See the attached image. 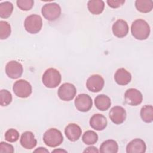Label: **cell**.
<instances>
[{
  "label": "cell",
  "mask_w": 153,
  "mask_h": 153,
  "mask_svg": "<svg viewBox=\"0 0 153 153\" xmlns=\"http://www.w3.org/2000/svg\"><path fill=\"white\" fill-rule=\"evenodd\" d=\"M150 26L143 19L135 20L131 26V32L133 36L138 40H145L150 35Z\"/></svg>",
  "instance_id": "obj_1"
},
{
  "label": "cell",
  "mask_w": 153,
  "mask_h": 153,
  "mask_svg": "<svg viewBox=\"0 0 153 153\" xmlns=\"http://www.w3.org/2000/svg\"><path fill=\"white\" fill-rule=\"evenodd\" d=\"M62 80L60 72L55 68L47 69L42 75V81L43 84L47 88H54L59 86Z\"/></svg>",
  "instance_id": "obj_2"
},
{
  "label": "cell",
  "mask_w": 153,
  "mask_h": 153,
  "mask_svg": "<svg viewBox=\"0 0 153 153\" xmlns=\"http://www.w3.org/2000/svg\"><path fill=\"white\" fill-rule=\"evenodd\" d=\"M43 141L47 146L55 148L62 143L63 136L60 130L55 128H51L44 133Z\"/></svg>",
  "instance_id": "obj_3"
},
{
  "label": "cell",
  "mask_w": 153,
  "mask_h": 153,
  "mask_svg": "<svg viewBox=\"0 0 153 153\" xmlns=\"http://www.w3.org/2000/svg\"><path fill=\"white\" fill-rule=\"evenodd\" d=\"M42 26L41 17L38 14H31L27 16L24 22L25 30L31 34L38 33Z\"/></svg>",
  "instance_id": "obj_4"
},
{
  "label": "cell",
  "mask_w": 153,
  "mask_h": 153,
  "mask_svg": "<svg viewBox=\"0 0 153 153\" xmlns=\"http://www.w3.org/2000/svg\"><path fill=\"white\" fill-rule=\"evenodd\" d=\"M61 8L60 5L55 2L45 4L41 9L43 17L48 21H54L59 18L61 15Z\"/></svg>",
  "instance_id": "obj_5"
},
{
  "label": "cell",
  "mask_w": 153,
  "mask_h": 153,
  "mask_svg": "<svg viewBox=\"0 0 153 153\" xmlns=\"http://www.w3.org/2000/svg\"><path fill=\"white\" fill-rule=\"evenodd\" d=\"M13 90L14 94L20 98H27L32 92V85L25 79L16 81L13 84Z\"/></svg>",
  "instance_id": "obj_6"
},
{
  "label": "cell",
  "mask_w": 153,
  "mask_h": 153,
  "mask_svg": "<svg viewBox=\"0 0 153 153\" xmlns=\"http://www.w3.org/2000/svg\"><path fill=\"white\" fill-rule=\"evenodd\" d=\"M57 94L61 100L63 101H70L75 97L76 94V89L74 84L66 82L60 86Z\"/></svg>",
  "instance_id": "obj_7"
},
{
  "label": "cell",
  "mask_w": 153,
  "mask_h": 153,
  "mask_svg": "<svg viewBox=\"0 0 153 153\" xmlns=\"http://www.w3.org/2000/svg\"><path fill=\"white\" fill-rule=\"evenodd\" d=\"M74 103L76 109L82 112L88 111L93 106V101L91 97L85 93L78 94L75 99Z\"/></svg>",
  "instance_id": "obj_8"
},
{
  "label": "cell",
  "mask_w": 153,
  "mask_h": 153,
  "mask_svg": "<svg viewBox=\"0 0 153 153\" xmlns=\"http://www.w3.org/2000/svg\"><path fill=\"white\" fill-rule=\"evenodd\" d=\"M104 79L101 75L98 74L91 75L86 82L87 89L93 93H97L101 91L104 87Z\"/></svg>",
  "instance_id": "obj_9"
},
{
  "label": "cell",
  "mask_w": 153,
  "mask_h": 153,
  "mask_svg": "<svg viewBox=\"0 0 153 153\" xmlns=\"http://www.w3.org/2000/svg\"><path fill=\"white\" fill-rule=\"evenodd\" d=\"M23 72V66L17 61H10L5 66V73L7 76L11 79H17L20 78Z\"/></svg>",
  "instance_id": "obj_10"
},
{
  "label": "cell",
  "mask_w": 153,
  "mask_h": 153,
  "mask_svg": "<svg viewBox=\"0 0 153 153\" xmlns=\"http://www.w3.org/2000/svg\"><path fill=\"white\" fill-rule=\"evenodd\" d=\"M124 99L128 105L137 106L142 102L143 96L139 90L131 88L126 91L124 93Z\"/></svg>",
  "instance_id": "obj_11"
},
{
  "label": "cell",
  "mask_w": 153,
  "mask_h": 153,
  "mask_svg": "<svg viewBox=\"0 0 153 153\" xmlns=\"http://www.w3.org/2000/svg\"><path fill=\"white\" fill-rule=\"evenodd\" d=\"M126 111L124 108L120 106L112 107L109 112V117L110 120L115 124H122L126 118Z\"/></svg>",
  "instance_id": "obj_12"
},
{
  "label": "cell",
  "mask_w": 153,
  "mask_h": 153,
  "mask_svg": "<svg viewBox=\"0 0 153 153\" xmlns=\"http://www.w3.org/2000/svg\"><path fill=\"white\" fill-rule=\"evenodd\" d=\"M128 30L129 27L127 23L123 19L117 20L112 27L113 34L119 38L125 37L128 34Z\"/></svg>",
  "instance_id": "obj_13"
},
{
  "label": "cell",
  "mask_w": 153,
  "mask_h": 153,
  "mask_svg": "<svg viewBox=\"0 0 153 153\" xmlns=\"http://www.w3.org/2000/svg\"><path fill=\"white\" fill-rule=\"evenodd\" d=\"M65 134L68 140L71 142L78 140L81 136V127L75 123H70L65 128Z\"/></svg>",
  "instance_id": "obj_14"
},
{
  "label": "cell",
  "mask_w": 153,
  "mask_h": 153,
  "mask_svg": "<svg viewBox=\"0 0 153 153\" xmlns=\"http://www.w3.org/2000/svg\"><path fill=\"white\" fill-rule=\"evenodd\" d=\"M146 146L145 142L139 138L134 139L130 141L126 146L127 153H144Z\"/></svg>",
  "instance_id": "obj_15"
},
{
  "label": "cell",
  "mask_w": 153,
  "mask_h": 153,
  "mask_svg": "<svg viewBox=\"0 0 153 153\" xmlns=\"http://www.w3.org/2000/svg\"><path fill=\"white\" fill-rule=\"evenodd\" d=\"M90 126L92 128L97 131L104 130L108 124L106 118L102 114H94L90 119Z\"/></svg>",
  "instance_id": "obj_16"
},
{
  "label": "cell",
  "mask_w": 153,
  "mask_h": 153,
  "mask_svg": "<svg viewBox=\"0 0 153 153\" xmlns=\"http://www.w3.org/2000/svg\"><path fill=\"white\" fill-rule=\"evenodd\" d=\"M20 143L23 148L26 149H31L36 146L37 140L32 132L26 131L21 135Z\"/></svg>",
  "instance_id": "obj_17"
},
{
  "label": "cell",
  "mask_w": 153,
  "mask_h": 153,
  "mask_svg": "<svg viewBox=\"0 0 153 153\" xmlns=\"http://www.w3.org/2000/svg\"><path fill=\"white\" fill-rule=\"evenodd\" d=\"M114 79L116 83L120 85H126L129 84L131 80V74L124 68H120L114 74Z\"/></svg>",
  "instance_id": "obj_18"
},
{
  "label": "cell",
  "mask_w": 153,
  "mask_h": 153,
  "mask_svg": "<svg viewBox=\"0 0 153 153\" xmlns=\"http://www.w3.org/2000/svg\"><path fill=\"white\" fill-rule=\"evenodd\" d=\"M94 105L96 108L100 111H104L108 110L111 105L110 98L105 94L97 95L94 99Z\"/></svg>",
  "instance_id": "obj_19"
},
{
  "label": "cell",
  "mask_w": 153,
  "mask_h": 153,
  "mask_svg": "<svg viewBox=\"0 0 153 153\" xmlns=\"http://www.w3.org/2000/svg\"><path fill=\"white\" fill-rule=\"evenodd\" d=\"M118 150V145L116 141L108 139L104 141L100 146L99 152L101 153H117Z\"/></svg>",
  "instance_id": "obj_20"
},
{
  "label": "cell",
  "mask_w": 153,
  "mask_h": 153,
  "mask_svg": "<svg viewBox=\"0 0 153 153\" xmlns=\"http://www.w3.org/2000/svg\"><path fill=\"white\" fill-rule=\"evenodd\" d=\"M105 8V3L102 0H90L87 2V8L93 14H101Z\"/></svg>",
  "instance_id": "obj_21"
},
{
  "label": "cell",
  "mask_w": 153,
  "mask_h": 153,
  "mask_svg": "<svg viewBox=\"0 0 153 153\" xmlns=\"http://www.w3.org/2000/svg\"><path fill=\"white\" fill-rule=\"evenodd\" d=\"M135 7L139 12L148 13L153 8V2L151 0H136Z\"/></svg>",
  "instance_id": "obj_22"
},
{
  "label": "cell",
  "mask_w": 153,
  "mask_h": 153,
  "mask_svg": "<svg viewBox=\"0 0 153 153\" xmlns=\"http://www.w3.org/2000/svg\"><path fill=\"white\" fill-rule=\"evenodd\" d=\"M140 117L142 120L146 123H150L153 121V107L152 105H145L140 110Z\"/></svg>",
  "instance_id": "obj_23"
},
{
  "label": "cell",
  "mask_w": 153,
  "mask_h": 153,
  "mask_svg": "<svg viewBox=\"0 0 153 153\" xmlns=\"http://www.w3.org/2000/svg\"><path fill=\"white\" fill-rule=\"evenodd\" d=\"M13 11V5L9 1H5L0 4V17L3 19L8 18Z\"/></svg>",
  "instance_id": "obj_24"
},
{
  "label": "cell",
  "mask_w": 153,
  "mask_h": 153,
  "mask_svg": "<svg viewBox=\"0 0 153 153\" xmlns=\"http://www.w3.org/2000/svg\"><path fill=\"white\" fill-rule=\"evenodd\" d=\"M82 142L88 145L95 144L98 140V135L92 130H87L84 132L82 136Z\"/></svg>",
  "instance_id": "obj_25"
},
{
  "label": "cell",
  "mask_w": 153,
  "mask_h": 153,
  "mask_svg": "<svg viewBox=\"0 0 153 153\" xmlns=\"http://www.w3.org/2000/svg\"><path fill=\"white\" fill-rule=\"evenodd\" d=\"M11 32L10 25L6 21L1 20L0 22V39L1 40L7 39L10 36Z\"/></svg>",
  "instance_id": "obj_26"
},
{
  "label": "cell",
  "mask_w": 153,
  "mask_h": 153,
  "mask_svg": "<svg viewBox=\"0 0 153 153\" xmlns=\"http://www.w3.org/2000/svg\"><path fill=\"white\" fill-rule=\"evenodd\" d=\"M12 101L11 93L7 90L2 89L0 91V105L2 106L9 105Z\"/></svg>",
  "instance_id": "obj_27"
},
{
  "label": "cell",
  "mask_w": 153,
  "mask_h": 153,
  "mask_svg": "<svg viewBox=\"0 0 153 153\" xmlns=\"http://www.w3.org/2000/svg\"><path fill=\"white\" fill-rule=\"evenodd\" d=\"M19 139V133L14 128L8 129L5 133V139L9 142H15Z\"/></svg>",
  "instance_id": "obj_28"
},
{
  "label": "cell",
  "mask_w": 153,
  "mask_h": 153,
  "mask_svg": "<svg viewBox=\"0 0 153 153\" xmlns=\"http://www.w3.org/2000/svg\"><path fill=\"white\" fill-rule=\"evenodd\" d=\"M17 7L22 11H29L33 6V0H18L16 2Z\"/></svg>",
  "instance_id": "obj_29"
},
{
  "label": "cell",
  "mask_w": 153,
  "mask_h": 153,
  "mask_svg": "<svg viewBox=\"0 0 153 153\" xmlns=\"http://www.w3.org/2000/svg\"><path fill=\"white\" fill-rule=\"evenodd\" d=\"M14 151V147L12 145L1 142L0 143V152L1 153H13Z\"/></svg>",
  "instance_id": "obj_30"
},
{
  "label": "cell",
  "mask_w": 153,
  "mask_h": 153,
  "mask_svg": "<svg viewBox=\"0 0 153 153\" xmlns=\"http://www.w3.org/2000/svg\"><path fill=\"white\" fill-rule=\"evenodd\" d=\"M109 7L112 8H117L122 6L124 3V0H108L106 1Z\"/></svg>",
  "instance_id": "obj_31"
},
{
  "label": "cell",
  "mask_w": 153,
  "mask_h": 153,
  "mask_svg": "<svg viewBox=\"0 0 153 153\" xmlns=\"http://www.w3.org/2000/svg\"><path fill=\"white\" fill-rule=\"evenodd\" d=\"M84 152H98L99 151L95 146H88L84 151Z\"/></svg>",
  "instance_id": "obj_32"
},
{
  "label": "cell",
  "mask_w": 153,
  "mask_h": 153,
  "mask_svg": "<svg viewBox=\"0 0 153 153\" xmlns=\"http://www.w3.org/2000/svg\"><path fill=\"white\" fill-rule=\"evenodd\" d=\"M34 152H41V153H44V152H49L48 150H47L44 147H39L37 149H36L34 151Z\"/></svg>",
  "instance_id": "obj_33"
},
{
  "label": "cell",
  "mask_w": 153,
  "mask_h": 153,
  "mask_svg": "<svg viewBox=\"0 0 153 153\" xmlns=\"http://www.w3.org/2000/svg\"><path fill=\"white\" fill-rule=\"evenodd\" d=\"M66 152L67 151H65V150H63V149H54V151H52V152Z\"/></svg>",
  "instance_id": "obj_34"
}]
</instances>
